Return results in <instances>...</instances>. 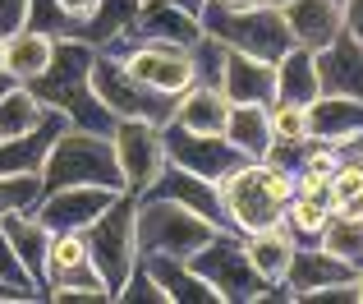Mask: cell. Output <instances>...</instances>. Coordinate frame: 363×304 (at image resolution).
Here are the masks:
<instances>
[{"label":"cell","instance_id":"obj_32","mask_svg":"<svg viewBox=\"0 0 363 304\" xmlns=\"http://www.w3.org/2000/svg\"><path fill=\"white\" fill-rule=\"evenodd\" d=\"M225 51L230 46L216 42L212 33H203L194 46H189V55H194V83H203V88H221V70H225Z\"/></svg>","mask_w":363,"mask_h":304},{"label":"cell","instance_id":"obj_8","mask_svg":"<svg viewBox=\"0 0 363 304\" xmlns=\"http://www.w3.org/2000/svg\"><path fill=\"white\" fill-rule=\"evenodd\" d=\"M184 263L221 295V304H253L257 291L267 286V281L253 272V263H248L240 231H216L212 240H207L198 254H189Z\"/></svg>","mask_w":363,"mask_h":304},{"label":"cell","instance_id":"obj_21","mask_svg":"<svg viewBox=\"0 0 363 304\" xmlns=\"http://www.w3.org/2000/svg\"><path fill=\"white\" fill-rule=\"evenodd\" d=\"M0 231L14 244V254L23 259L28 277L37 281V291H46V244H51V226L37 212H5L0 217Z\"/></svg>","mask_w":363,"mask_h":304},{"label":"cell","instance_id":"obj_37","mask_svg":"<svg viewBox=\"0 0 363 304\" xmlns=\"http://www.w3.org/2000/svg\"><path fill=\"white\" fill-rule=\"evenodd\" d=\"M0 281H5V286H14L23 300H42V291H37V281L28 277L23 259H18V254H14V244L5 240V231H0Z\"/></svg>","mask_w":363,"mask_h":304},{"label":"cell","instance_id":"obj_38","mask_svg":"<svg viewBox=\"0 0 363 304\" xmlns=\"http://www.w3.org/2000/svg\"><path fill=\"white\" fill-rule=\"evenodd\" d=\"M272 139H308V107L299 102H272Z\"/></svg>","mask_w":363,"mask_h":304},{"label":"cell","instance_id":"obj_18","mask_svg":"<svg viewBox=\"0 0 363 304\" xmlns=\"http://www.w3.org/2000/svg\"><path fill=\"white\" fill-rule=\"evenodd\" d=\"M359 272L350 268V263H340L336 254H327L322 244H299L290 259V268H285V286H290L294 304L303 295H313V291L322 286H336V281H354Z\"/></svg>","mask_w":363,"mask_h":304},{"label":"cell","instance_id":"obj_11","mask_svg":"<svg viewBox=\"0 0 363 304\" xmlns=\"http://www.w3.org/2000/svg\"><path fill=\"white\" fill-rule=\"evenodd\" d=\"M161 143H166V161H175V166L194 170V175L203 180H225L235 166H244V152L230 143L225 134H189V129H179L175 120L170 125H161Z\"/></svg>","mask_w":363,"mask_h":304},{"label":"cell","instance_id":"obj_9","mask_svg":"<svg viewBox=\"0 0 363 304\" xmlns=\"http://www.w3.org/2000/svg\"><path fill=\"white\" fill-rule=\"evenodd\" d=\"M101 51L116 55L138 83L166 92V97H179L184 88H194V55H189V46L157 42V37H124V42H111Z\"/></svg>","mask_w":363,"mask_h":304},{"label":"cell","instance_id":"obj_33","mask_svg":"<svg viewBox=\"0 0 363 304\" xmlns=\"http://www.w3.org/2000/svg\"><path fill=\"white\" fill-rule=\"evenodd\" d=\"M23 28H37V33H46L51 42L79 33V23H74V18L65 14L55 0H28V23H23Z\"/></svg>","mask_w":363,"mask_h":304},{"label":"cell","instance_id":"obj_3","mask_svg":"<svg viewBox=\"0 0 363 304\" xmlns=\"http://www.w3.org/2000/svg\"><path fill=\"white\" fill-rule=\"evenodd\" d=\"M216 235L212 222L189 212L175 198L143 194L133 203V240H138V259H189Z\"/></svg>","mask_w":363,"mask_h":304},{"label":"cell","instance_id":"obj_44","mask_svg":"<svg viewBox=\"0 0 363 304\" xmlns=\"http://www.w3.org/2000/svg\"><path fill=\"white\" fill-rule=\"evenodd\" d=\"M14 83H18V79H14V74H9V70H0V97H5V92H9V88H14Z\"/></svg>","mask_w":363,"mask_h":304},{"label":"cell","instance_id":"obj_24","mask_svg":"<svg viewBox=\"0 0 363 304\" xmlns=\"http://www.w3.org/2000/svg\"><path fill=\"white\" fill-rule=\"evenodd\" d=\"M138 263L157 277V286L170 295V304H221V295L184 259H138Z\"/></svg>","mask_w":363,"mask_h":304},{"label":"cell","instance_id":"obj_4","mask_svg":"<svg viewBox=\"0 0 363 304\" xmlns=\"http://www.w3.org/2000/svg\"><path fill=\"white\" fill-rule=\"evenodd\" d=\"M198 23H203V33H212L216 42H225L230 51L257 55V60H272V65L294 46L281 9H272V5L230 9V5H221V0H203V5H198Z\"/></svg>","mask_w":363,"mask_h":304},{"label":"cell","instance_id":"obj_12","mask_svg":"<svg viewBox=\"0 0 363 304\" xmlns=\"http://www.w3.org/2000/svg\"><path fill=\"white\" fill-rule=\"evenodd\" d=\"M120 194L124 189H106V185H65V189H46L33 212L42 217L51 231H83V226L97 222Z\"/></svg>","mask_w":363,"mask_h":304},{"label":"cell","instance_id":"obj_16","mask_svg":"<svg viewBox=\"0 0 363 304\" xmlns=\"http://www.w3.org/2000/svg\"><path fill=\"white\" fill-rule=\"evenodd\" d=\"M281 18L290 28L294 46L322 51L345 28V0H290V5H281Z\"/></svg>","mask_w":363,"mask_h":304},{"label":"cell","instance_id":"obj_14","mask_svg":"<svg viewBox=\"0 0 363 304\" xmlns=\"http://www.w3.org/2000/svg\"><path fill=\"white\" fill-rule=\"evenodd\" d=\"M147 194L175 198V203H184L189 212H198L203 222H212L216 231H230V222H225V212H221V189H216L212 180L194 175V170L175 166V161H166V166H161V175L147 185ZM138 198H143V194H138Z\"/></svg>","mask_w":363,"mask_h":304},{"label":"cell","instance_id":"obj_5","mask_svg":"<svg viewBox=\"0 0 363 304\" xmlns=\"http://www.w3.org/2000/svg\"><path fill=\"white\" fill-rule=\"evenodd\" d=\"M65 185H106L124 189L116 143L111 134H92V129H65L51 143V157L42 166V194L46 189H65Z\"/></svg>","mask_w":363,"mask_h":304},{"label":"cell","instance_id":"obj_47","mask_svg":"<svg viewBox=\"0 0 363 304\" xmlns=\"http://www.w3.org/2000/svg\"><path fill=\"white\" fill-rule=\"evenodd\" d=\"M179 5H184V9H194V14H198V5H203V0H179Z\"/></svg>","mask_w":363,"mask_h":304},{"label":"cell","instance_id":"obj_34","mask_svg":"<svg viewBox=\"0 0 363 304\" xmlns=\"http://www.w3.org/2000/svg\"><path fill=\"white\" fill-rule=\"evenodd\" d=\"M37 198H42V175H0V217L33 212Z\"/></svg>","mask_w":363,"mask_h":304},{"label":"cell","instance_id":"obj_27","mask_svg":"<svg viewBox=\"0 0 363 304\" xmlns=\"http://www.w3.org/2000/svg\"><path fill=\"white\" fill-rule=\"evenodd\" d=\"M225 139H230L248 161H262L267 143H272V116H267V107H257V102H230Z\"/></svg>","mask_w":363,"mask_h":304},{"label":"cell","instance_id":"obj_28","mask_svg":"<svg viewBox=\"0 0 363 304\" xmlns=\"http://www.w3.org/2000/svg\"><path fill=\"white\" fill-rule=\"evenodd\" d=\"M51 51H55V42L46 33H37V28H18V33L5 37V70L14 74L18 83H28V79H37V74L51 65Z\"/></svg>","mask_w":363,"mask_h":304},{"label":"cell","instance_id":"obj_25","mask_svg":"<svg viewBox=\"0 0 363 304\" xmlns=\"http://www.w3.org/2000/svg\"><path fill=\"white\" fill-rule=\"evenodd\" d=\"M294 249H299V244H294V235L285 231L281 222L257 231V235H244V254H248V263H253V272L262 281H285V268H290Z\"/></svg>","mask_w":363,"mask_h":304},{"label":"cell","instance_id":"obj_6","mask_svg":"<svg viewBox=\"0 0 363 304\" xmlns=\"http://www.w3.org/2000/svg\"><path fill=\"white\" fill-rule=\"evenodd\" d=\"M92 92L101 97V107L116 120H147V125H170L175 116V97L138 83L129 70L116 60V55L97 51L92 55Z\"/></svg>","mask_w":363,"mask_h":304},{"label":"cell","instance_id":"obj_10","mask_svg":"<svg viewBox=\"0 0 363 304\" xmlns=\"http://www.w3.org/2000/svg\"><path fill=\"white\" fill-rule=\"evenodd\" d=\"M111 143H116V161L124 175V194H147V185L161 175L166 166V143H161V125L147 120H116L111 129Z\"/></svg>","mask_w":363,"mask_h":304},{"label":"cell","instance_id":"obj_29","mask_svg":"<svg viewBox=\"0 0 363 304\" xmlns=\"http://www.w3.org/2000/svg\"><path fill=\"white\" fill-rule=\"evenodd\" d=\"M318 244H322L327 254H336L340 263H350L354 272H363V217L331 212V222L322 226Z\"/></svg>","mask_w":363,"mask_h":304},{"label":"cell","instance_id":"obj_46","mask_svg":"<svg viewBox=\"0 0 363 304\" xmlns=\"http://www.w3.org/2000/svg\"><path fill=\"white\" fill-rule=\"evenodd\" d=\"M345 152H350V157H354V161H359V166H363V139H359V143H354V148H345Z\"/></svg>","mask_w":363,"mask_h":304},{"label":"cell","instance_id":"obj_39","mask_svg":"<svg viewBox=\"0 0 363 304\" xmlns=\"http://www.w3.org/2000/svg\"><path fill=\"white\" fill-rule=\"evenodd\" d=\"M327 185H331V198H336V212H340V203H345V198L363 194V166H359V161L345 152V157H340V166L331 170V180H327Z\"/></svg>","mask_w":363,"mask_h":304},{"label":"cell","instance_id":"obj_35","mask_svg":"<svg viewBox=\"0 0 363 304\" xmlns=\"http://www.w3.org/2000/svg\"><path fill=\"white\" fill-rule=\"evenodd\" d=\"M111 300H120V304H170V295L157 286V277H152L143 263H133V272L124 277V286Z\"/></svg>","mask_w":363,"mask_h":304},{"label":"cell","instance_id":"obj_7","mask_svg":"<svg viewBox=\"0 0 363 304\" xmlns=\"http://www.w3.org/2000/svg\"><path fill=\"white\" fill-rule=\"evenodd\" d=\"M133 194H120L97 222L83 226V244H88V259L92 268L101 272V281L111 286V295L124 286V277L133 272L138 263V240H133Z\"/></svg>","mask_w":363,"mask_h":304},{"label":"cell","instance_id":"obj_22","mask_svg":"<svg viewBox=\"0 0 363 304\" xmlns=\"http://www.w3.org/2000/svg\"><path fill=\"white\" fill-rule=\"evenodd\" d=\"M175 120L179 129H189V134H225V120H230V97H225L221 88H203V83H194V88H184L175 97Z\"/></svg>","mask_w":363,"mask_h":304},{"label":"cell","instance_id":"obj_1","mask_svg":"<svg viewBox=\"0 0 363 304\" xmlns=\"http://www.w3.org/2000/svg\"><path fill=\"white\" fill-rule=\"evenodd\" d=\"M92 46L79 42V37H60L51 51V65H46L37 79H28L23 88L33 92L42 107L65 111L74 129H92V134H111L116 129V116L101 107V97L92 92Z\"/></svg>","mask_w":363,"mask_h":304},{"label":"cell","instance_id":"obj_50","mask_svg":"<svg viewBox=\"0 0 363 304\" xmlns=\"http://www.w3.org/2000/svg\"><path fill=\"white\" fill-rule=\"evenodd\" d=\"M359 304H363V272H359Z\"/></svg>","mask_w":363,"mask_h":304},{"label":"cell","instance_id":"obj_49","mask_svg":"<svg viewBox=\"0 0 363 304\" xmlns=\"http://www.w3.org/2000/svg\"><path fill=\"white\" fill-rule=\"evenodd\" d=\"M0 70H5V37H0Z\"/></svg>","mask_w":363,"mask_h":304},{"label":"cell","instance_id":"obj_23","mask_svg":"<svg viewBox=\"0 0 363 304\" xmlns=\"http://www.w3.org/2000/svg\"><path fill=\"white\" fill-rule=\"evenodd\" d=\"M138 9H143V0H97V9L79 23L74 37L88 42L92 51H101V46H111V42H124V37H133V28H138Z\"/></svg>","mask_w":363,"mask_h":304},{"label":"cell","instance_id":"obj_43","mask_svg":"<svg viewBox=\"0 0 363 304\" xmlns=\"http://www.w3.org/2000/svg\"><path fill=\"white\" fill-rule=\"evenodd\" d=\"M14 300H18V304H28V300H23V295H18V291H14V286H5V281H0V304H14Z\"/></svg>","mask_w":363,"mask_h":304},{"label":"cell","instance_id":"obj_26","mask_svg":"<svg viewBox=\"0 0 363 304\" xmlns=\"http://www.w3.org/2000/svg\"><path fill=\"white\" fill-rule=\"evenodd\" d=\"M322 88H318V65H313V51L303 46H290V51L276 60V102H318Z\"/></svg>","mask_w":363,"mask_h":304},{"label":"cell","instance_id":"obj_45","mask_svg":"<svg viewBox=\"0 0 363 304\" xmlns=\"http://www.w3.org/2000/svg\"><path fill=\"white\" fill-rule=\"evenodd\" d=\"M221 5H230V9H248V5H262V0H221Z\"/></svg>","mask_w":363,"mask_h":304},{"label":"cell","instance_id":"obj_42","mask_svg":"<svg viewBox=\"0 0 363 304\" xmlns=\"http://www.w3.org/2000/svg\"><path fill=\"white\" fill-rule=\"evenodd\" d=\"M55 5H60L65 14L74 18V23H83V18H88L92 9H97V0H55Z\"/></svg>","mask_w":363,"mask_h":304},{"label":"cell","instance_id":"obj_36","mask_svg":"<svg viewBox=\"0 0 363 304\" xmlns=\"http://www.w3.org/2000/svg\"><path fill=\"white\" fill-rule=\"evenodd\" d=\"M88 259V244H83V231H51V244H46V277L55 268H74V263Z\"/></svg>","mask_w":363,"mask_h":304},{"label":"cell","instance_id":"obj_30","mask_svg":"<svg viewBox=\"0 0 363 304\" xmlns=\"http://www.w3.org/2000/svg\"><path fill=\"white\" fill-rule=\"evenodd\" d=\"M42 116H46V107L23 88V83H14V88L0 97V139H18V134H28V129H33Z\"/></svg>","mask_w":363,"mask_h":304},{"label":"cell","instance_id":"obj_40","mask_svg":"<svg viewBox=\"0 0 363 304\" xmlns=\"http://www.w3.org/2000/svg\"><path fill=\"white\" fill-rule=\"evenodd\" d=\"M28 23V0H0V37L18 33Z\"/></svg>","mask_w":363,"mask_h":304},{"label":"cell","instance_id":"obj_31","mask_svg":"<svg viewBox=\"0 0 363 304\" xmlns=\"http://www.w3.org/2000/svg\"><path fill=\"white\" fill-rule=\"evenodd\" d=\"M327 222H331L327 207L313 203V198H299V194H294L290 203H285V212H281V226L294 235V244H318V235H322Z\"/></svg>","mask_w":363,"mask_h":304},{"label":"cell","instance_id":"obj_20","mask_svg":"<svg viewBox=\"0 0 363 304\" xmlns=\"http://www.w3.org/2000/svg\"><path fill=\"white\" fill-rule=\"evenodd\" d=\"M133 37H157V42L194 46L198 37H203V23H198V14H194V9H184L179 0H143Z\"/></svg>","mask_w":363,"mask_h":304},{"label":"cell","instance_id":"obj_48","mask_svg":"<svg viewBox=\"0 0 363 304\" xmlns=\"http://www.w3.org/2000/svg\"><path fill=\"white\" fill-rule=\"evenodd\" d=\"M262 5H272V9H281V5H290V0H262Z\"/></svg>","mask_w":363,"mask_h":304},{"label":"cell","instance_id":"obj_19","mask_svg":"<svg viewBox=\"0 0 363 304\" xmlns=\"http://www.w3.org/2000/svg\"><path fill=\"white\" fill-rule=\"evenodd\" d=\"M221 92L230 102H257V107H272V102H276V65L257 60V55H244V51H225Z\"/></svg>","mask_w":363,"mask_h":304},{"label":"cell","instance_id":"obj_41","mask_svg":"<svg viewBox=\"0 0 363 304\" xmlns=\"http://www.w3.org/2000/svg\"><path fill=\"white\" fill-rule=\"evenodd\" d=\"M345 33H354L363 42V0H345Z\"/></svg>","mask_w":363,"mask_h":304},{"label":"cell","instance_id":"obj_15","mask_svg":"<svg viewBox=\"0 0 363 304\" xmlns=\"http://www.w3.org/2000/svg\"><path fill=\"white\" fill-rule=\"evenodd\" d=\"M69 129L65 111L46 107V116L37 120L28 134L18 139H0V175H42L46 157H51V143Z\"/></svg>","mask_w":363,"mask_h":304},{"label":"cell","instance_id":"obj_13","mask_svg":"<svg viewBox=\"0 0 363 304\" xmlns=\"http://www.w3.org/2000/svg\"><path fill=\"white\" fill-rule=\"evenodd\" d=\"M313 65H318V88L322 92L363 102V42L354 33L340 28L322 51H313Z\"/></svg>","mask_w":363,"mask_h":304},{"label":"cell","instance_id":"obj_17","mask_svg":"<svg viewBox=\"0 0 363 304\" xmlns=\"http://www.w3.org/2000/svg\"><path fill=\"white\" fill-rule=\"evenodd\" d=\"M308 139L336 143L340 152L354 148L359 139H363V102H354V97H331V92H322L318 102H308Z\"/></svg>","mask_w":363,"mask_h":304},{"label":"cell","instance_id":"obj_2","mask_svg":"<svg viewBox=\"0 0 363 304\" xmlns=\"http://www.w3.org/2000/svg\"><path fill=\"white\" fill-rule=\"evenodd\" d=\"M216 189H221V212L230 222V231L257 235L281 222L285 203L294 198V175L267 166V161H244L225 180H216Z\"/></svg>","mask_w":363,"mask_h":304}]
</instances>
